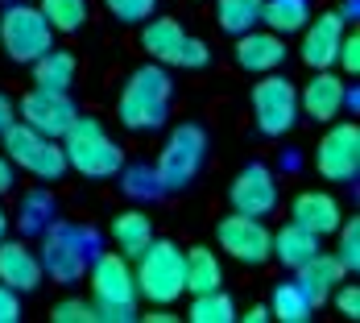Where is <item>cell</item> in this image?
<instances>
[{
  "label": "cell",
  "mask_w": 360,
  "mask_h": 323,
  "mask_svg": "<svg viewBox=\"0 0 360 323\" xmlns=\"http://www.w3.org/2000/svg\"><path fill=\"white\" fill-rule=\"evenodd\" d=\"M335 232H340V253H335V257L344 261L348 274H356V265H360V224L356 220H344Z\"/></svg>",
  "instance_id": "30"
},
{
  "label": "cell",
  "mask_w": 360,
  "mask_h": 323,
  "mask_svg": "<svg viewBox=\"0 0 360 323\" xmlns=\"http://www.w3.org/2000/svg\"><path fill=\"white\" fill-rule=\"evenodd\" d=\"M216 21L224 34H245L252 25H261V0H219L216 4Z\"/></svg>",
  "instance_id": "27"
},
{
  "label": "cell",
  "mask_w": 360,
  "mask_h": 323,
  "mask_svg": "<svg viewBox=\"0 0 360 323\" xmlns=\"http://www.w3.org/2000/svg\"><path fill=\"white\" fill-rule=\"evenodd\" d=\"M0 137H4V158L13 166H21L25 175H34L41 182H54L67 175V153H63L58 137L37 133L34 125H25V120H13Z\"/></svg>",
  "instance_id": "4"
},
{
  "label": "cell",
  "mask_w": 360,
  "mask_h": 323,
  "mask_svg": "<svg viewBox=\"0 0 360 323\" xmlns=\"http://www.w3.org/2000/svg\"><path fill=\"white\" fill-rule=\"evenodd\" d=\"M182 265H186V294H207V290H219V282H224L219 257L203 245L182 253Z\"/></svg>",
  "instance_id": "25"
},
{
  "label": "cell",
  "mask_w": 360,
  "mask_h": 323,
  "mask_svg": "<svg viewBox=\"0 0 360 323\" xmlns=\"http://www.w3.org/2000/svg\"><path fill=\"white\" fill-rule=\"evenodd\" d=\"M63 153H67V166L79 170L83 179H112L124 170V149L104 133L100 120L91 116H75V125L58 137Z\"/></svg>",
  "instance_id": "2"
},
{
  "label": "cell",
  "mask_w": 360,
  "mask_h": 323,
  "mask_svg": "<svg viewBox=\"0 0 360 323\" xmlns=\"http://www.w3.org/2000/svg\"><path fill=\"white\" fill-rule=\"evenodd\" d=\"M252 116L265 137H286L298 120V91L286 75L265 71L252 83Z\"/></svg>",
  "instance_id": "8"
},
{
  "label": "cell",
  "mask_w": 360,
  "mask_h": 323,
  "mask_svg": "<svg viewBox=\"0 0 360 323\" xmlns=\"http://www.w3.org/2000/svg\"><path fill=\"white\" fill-rule=\"evenodd\" d=\"M186 30H182L174 17H145V30H141V50L153 58V63H170L179 58V46Z\"/></svg>",
  "instance_id": "20"
},
{
  "label": "cell",
  "mask_w": 360,
  "mask_h": 323,
  "mask_svg": "<svg viewBox=\"0 0 360 323\" xmlns=\"http://www.w3.org/2000/svg\"><path fill=\"white\" fill-rule=\"evenodd\" d=\"M13 120H17V104H13V100H8V96L0 91V133H4V129H8Z\"/></svg>",
  "instance_id": "39"
},
{
  "label": "cell",
  "mask_w": 360,
  "mask_h": 323,
  "mask_svg": "<svg viewBox=\"0 0 360 323\" xmlns=\"http://www.w3.org/2000/svg\"><path fill=\"white\" fill-rule=\"evenodd\" d=\"M298 34H302V63H307L311 71H327V67H335L340 42L348 34V17H344V13H319V17H311Z\"/></svg>",
  "instance_id": "13"
},
{
  "label": "cell",
  "mask_w": 360,
  "mask_h": 323,
  "mask_svg": "<svg viewBox=\"0 0 360 323\" xmlns=\"http://www.w3.org/2000/svg\"><path fill=\"white\" fill-rule=\"evenodd\" d=\"M191 323H232L236 319V303L224 294V290H207V294H195L191 298V311H186Z\"/></svg>",
  "instance_id": "28"
},
{
  "label": "cell",
  "mask_w": 360,
  "mask_h": 323,
  "mask_svg": "<svg viewBox=\"0 0 360 323\" xmlns=\"http://www.w3.org/2000/svg\"><path fill=\"white\" fill-rule=\"evenodd\" d=\"M41 278H46V270L25 241H0V282L4 286L17 294H30L41 286Z\"/></svg>",
  "instance_id": "18"
},
{
  "label": "cell",
  "mask_w": 360,
  "mask_h": 323,
  "mask_svg": "<svg viewBox=\"0 0 360 323\" xmlns=\"http://www.w3.org/2000/svg\"><path fill=\"white\" fill-rule=\"evenodd\" d=\"M17 319H21V294L0 282V323H17Z\"/></svg>",
  "instance_id": "37"
},
{
  "label": "cell",
  "mask_w": 360,
  "mask_h": 323,
  "mask_svg": "<svg viewBox=\"0 0 360 323\" xmlns=\"http://www.w3.org/2000/svg\"><path fill=\"white\" fill-rule=\"evenodd\" d=\"M212 63V46L203 42V37H182L179 46V58H174V67H186V71H199V67H207Z\"/></svg>",
  "instance_id": "32"
},
{
  "label": "cell",
  "mask_w": 360,
  "mask_h": 323,
  "mask_svg": "<svg viewBox=\"0 0 360 323\" xmlns=\"http://www.w3.org/2000/svg\"><path fill=\"white\" fill-rule=\"evenodd\" d=\"M344 108H348V83L335 75V67L315 71V79L302 87V112H307L311 120H323V125H331Z\"/></svg>",
  "instance_id": "16"
},
{
  "label": "cell",
  "mask_w": 360,
  "mask_h": 323,
  "mask_svg": "<svg viewBox=\"0 0 360 323\" xmlns=\"http://www.w3.org/2000/svg\"><path fill=\"white\" fill-rule=\"evenodd\" d=\"M50 208H54V203H50V195H46V191L25 195V203H21V228H25V232H37V228L50 220Z\"/></svg>",
  "instance_id": "31"
},
{
  "label": "cell",
  "mask_w": 360,
  "mask_h": 323,
  "mask_svg": "<svg viewBox=\"0 0 360 323\" xmlns=\"http://www.w3.org/2000/svg\"><path fill=\"white\" fill-rule=\"evenodd\" d=\"M13 182H17V175H13V162L0 153V195H8V191H13Z\"/></svg>",
  "instance_id": "38"
},
{
  "label": "cell",
  "mask_w": 360,
  "mask_h": 323,
  "mask_svg": "<svg viewBox=\"0 0 360 323\" xmlns=\"http://www.w3.org/2000/svg\"><path fill=\"white\" fill-rule=\"evenodd\" d=\"M17 116H21L25 125H34L37 133H46V137H63V133L75 125L79 108H75L71 91H46V87H34V91L17 104Z\"/></svg>",
  "instance_id": "12"
},
{
  "label": "cell",
  "mask_w": 360,
  "mask_h": 323,
  "mask_svg": "<svg viewBox=\"0 0 360 323\" xmlns=\"http://www.w3.org/2000/svg\"><path fill=\"white\" fill-rule=\"evenodd\" d=\"M54 323H96V303H83V298H63L54 307Z\"/></svg>",
  "instance_id": "34"
},
{
  "label": "cell",
  "mask_w": 360,
  "mask_h": 323,
  "mask_svg": "<svg viewBox=\"0 0 360 323\" xmlns=\"http://www.w3.org/2000/svg\"><path fill=\"white\" fill-rule=\"evenodd\" d=\"M104 4H108V13L116 21H129V25L153 17V8H158V0H104Z\"/></svg>",
  "instance_id": "33"
},
{
  "label": "cell",
  "mask_w": 360,
  "mask_h": 323,
  "mask_svg": "<svg viewBox=\"0 0 360 323\" xmlns=\"http://www.w3.org/2000/svg\"><path fill=\"white\" fill-rule=\"evenodd\" d=\"M311 21V0H261V25L274 34H298Z\"/></svg>",
  "instance_id": "24"
},
{
  "label": "cell",
  "mask_w": 360,
  "mask_h": 323,
  "mask_svg": "<svg viewBox=\"0 0 360 323\" xmlns=\"http://www.w3.org/2000/svg\"><path fill=\"white\" fill-rule=\"evenodd\" d=\"M112 241H116V249L124 253V257H137V253L153 241V220H149L141 208L120 212L112 220Z\"/></svg>",
  "instance_id": "23"
},
{
  "label": "cell",
  "mask_w": 360,
  "mask_h": 323,
  "mask_svg": "<svg viewBox=\"0 0 360 323\" xmlns=\"http://www.w3.org/2000/svg\"><path fill=\"white\" fill-rule=\"evenodd\" d=\"M240 319H245V323H265V319H269V307H261V303H257V307H249Z\"/></svg>",
  "instance_id": "40"
},
{
  "label": "cell",
  "mask_w": 360,
  "mask_h": 323,
  "mask_svg": "<svg viewBox=\"0 0 360 323\" xmlns=\"http://www.w3.org/2000/svg\"><path fill=\"white\" fill-rule=\"evenodd\" d=\"M8 236V215H4V208H0V241Z\"/></svg>",
  "instance_id": "42"
},
{
  "label": "cell",
  "mask_w": 360,
  "mask_h": 323,
  "mask_svg": "<svg viewBox=\"0 0 360 323\" xmlns=\"http://www.w3.org/2000/svg\"><path fill=\"white\" fill-rule=\"evenodd\" d=\"M269 253H274L286 270H298L302 261H311V257L319 253V236H315V232H307V228H298V224L290 220L286 228H278V232H274V249H269Z\"/></svg>",
  "instance_id": "21"
},
{
  "label": "cell",
  "mask_w": 360,
  "mask_h": 323,
  "mask_svg": "<svg viewBox=\"0 0 360 323\" xmlns=\"http://www.w3.org/2000/svg\"><path fill=\"white\" fill-rule=\"evenodd\" d=\"M216 241L219 249L240 265H261V261H269V249H274V232L265 228V220L245 212L224 215L216 228Z\"/></svg>",
  "instance_id": "9"
},
{
  "label": "cell",
  "mask_w": 360,
  "mask_h": 323,
  "mask_svg": "<svg viewBox=\"0 0 360 323\" xmlns=\"http://www.w3.org/2000/svg\"><path fill=\"white\" fill-rule=\"evenodd\" d=\"M41 270L54 278V282H79L87 274V261H91V232L87 228H75V224H54L41 241Z\"/></svg>",
  "instance_id": "7"
},
{
  "label": "cell",
  "mask_w": 360,
  "mask_h": 323,
  "mask_svg": "<svg viewBox=\"0 0 360 323\" xmlns=\"http://www.w3.org/2000/svg\"><path fill=\"white\" fill-rule=\"evenodd\" d=\"M294 274H298V286H302V294L311 298V307H323L327 298L335 294V286L348 278L344 261H340V257H331V253H323V249L315 253L311 261H302Z\"/></svg>",
  "instance_id": "19"
},
{
  "label": "cell",
  "mask_w": 360,
  "mask_h": 323,
  "mask_svg": "<svg viewBox=\"0 0 360 323\" xmlns=\"http://www.w3.org/2000/svg\"><path fill=\"white\" fill-rule=\"evenodd\" d=\"M145 319H149V323H170V319H174V315H170V311H166V307H153V311H149V315H145Z\"/></svg>",
  "instance_id": "41"
},
{
  "label": "cell",
  "mask_w": 360,
  "mask_h": 323,
  "mask_svg": "<svg viewBox=\"0 0 360 323\" xmlns=\"http://www.w3.org/2000/svg\"><path fill=\"white\" fill-rule=\"evenodd\" d=\"M0 46L13 63H34L37 54H46L54 46V30L37 4L21 0V4L0 13Z\"/></svg>",
  "instance_id": "6"
},
{
  "label": "cell",
  "mask_w": 360,
  "mask_h": 323,
  "mask_svg": "<svg viewBox=\"0 0 360 323\" xmlns=\"http://www.w3.org/2000/svg\"><path fill=\"white\" fill-rule=\"evenodd\" d=\"M41 17L50 21L54 34H75L87 21V0H41Z\"/></svg>",
  "instance_id": "29"
},
{
  "label": "cell",
  "mask_w": 360,
  "mask_h": 323,
  "mask_svg": "<svg viewBox=\"0 0 360 323\" xmlns=\"http://www.w3.org/2000/svg\"><path fill=\"white\" fill-rule=\"evenodd\" d=\"M311 298L302 294V286L298 282H282V286L274 290V298H269V315L282 323H307L311 319Z\"/></svg>",
  "instance_id": "26"
},
{
  "label": "cell",
  "mask_w": 360,
  "mask_h": 323,
  "mask_svg": "<svg viewBox=\"0 0 360 323\" xmlns=\"http://www.w3.org/2000/svg\"><path fill=\"white\" fill-rule=\"evenodd\" d=\"M331 298H335V307H340V315H344V319H356V315H360V290L352 286V282H348V286H335Z\"/></svg>",
  "instance_id": "36"
},
{
  "label": "cell",
  "mask_w": 360,
  "mask_h": 323,
  "mask_svg": "<svg viewBox=\"0 0 360 323\" xmlns=\"http://www.w3.org/2000/svg\"><path fill=\"white\" fill-rule=\"evenodd\" d=\"M315 166L327 182H352L360 175V129L352 120H331V129L319 137Z\"/></svg>",
  "instance_id": "10"
},
{
  "label": "cell",
  "mask_w": 360,
  "mask_h": 323,
  "mask_svg": "<svg viewBox=\"0 0 360 323\" xmlns=\"http://www.w3.org/2000/svg\"><path fill=\"white\" fill-rule=\"evenodd\" d=\"M34 87H46V91H71L75 83V54L71 50H46V54H37L34 63Z\"/></svg>",
  "instance_id": "22"
},
{
  "label": "cell",
  "mask_w": 360,
  "mask_h": 323,
  "mask_svg": "<svg viewBox=\"0 0 360 323\" xmlns=\"http://www.w3.org/2000/svg\"><path fill=\"white\" fill-rule=\"evenodd\" d=\"M290 215H294L298 228L315 232L319 241H323V236H335V228L344 224V208H340V199L327 195V191H298L294 203H290Z\"/></svg>",
  "instance_id": "15"
},
{
  "label": "cell",
  "mask_w": 360,
  "mask_h": 323,
  "mask_svg": "<svg viewBox=\"0 0 360 323\" xmlns=\"http://www.w3.org/2000/svg\"><path fill=\"white\" fill-rule=\"evenodd\" d=\"M87 278H91V294L96 303H112V307H137V278L124 253H100L87 261Z\"/></svg>",
  "instance_id": "11"
},
{
  "label": "cell",
  "mask_w": 360,
  "mask_h": 323,
  "mask_svg": "<svg viewBox=\"0 0 360 323\" xmlns=\"http://www.w3.org/2000/svg\"><path fill=\"white\" fill-rule=\"evenodd\" d=\"M137 294L153 307H174L186 294V265H182V249L174 241H149L137 253Z\"/></svg>",
  "instance_id": "3"
},
{
  "label": "cell",
  "mask_w": 360,
  "mask_h": 323,
  "mask_svg": "<svg viewBox=\"0 0 360 323\" xmlns=\"http://www.w3.org/2000/svg\"><path fill=\"white\" fill-rule=\"evenodd\" d=\"M236 63L252 75H265V71H278L282 63H286V42L282 34H274V30H245V34H236Z\"/></svg>",
  "instance_id": "17"
},
{
  "label": "cell",
  "mask_w": 360,
  "mask_h": 323,
  "mask_svg": "<svg viewBox=\"0 0 360 323\" xmlns=\"http://www.w3.org/2000/svg\"><path fill=\"white\" fill-rule=\"evenodd\" d=\"M203 158H207V133H203L199 125H179V129L170 133V141L162 145L158 166H153L158 191H182L186 182L199 175Z\"/></svg>",
  "instance_id": "5"
},
{
  "label": "cell",
  "mask_w": 360,
  "mask_h": 323,
  "mask_svg": "<svg viewBox=\"0 0 360 323\" xmlns=\"http://www.w3.org/2000/svg\"><path fill=\"white\" fill-rule=\"evenodd\" d=\"M170 96H174V83L162 63H145L129 75L120 100H116V116L124 129L133 133H153L166 125V112H170Z\"/></svg>",
  "instance_id": "1"
},
{
  "label": "cell",
  "mask_w": 360,
  "mask_h": 323,
  "mask_svg": "<svg viewBox=\"0 0 360 323\" xmlns=\"http://www.w3.org/2000/svg\"><path fill=\"white\" fill-rule=\"evenodd\" d=\"M335 63L344 67V75H356L360 71V37L348 30L344 42H340V54H335Z\"/></svg>",
  "instance_id": "35"
},
{
  "label": "cell",
  "mask_w": 360,
  "mask_h": 323,
  "mask_svg": "<svg viewBox=\"0 0 360 323\" xmlns=\"http://www.w3.org/2000/svg\"><path fill=\"white\" fill-rule=\"evenodd\" d=\"M232 212H245V215H269L278 208V179L269 166L252 162L245 166L236 179H232Z\"/></svg>",
  "instance_id": "14"
}]
</instances>
